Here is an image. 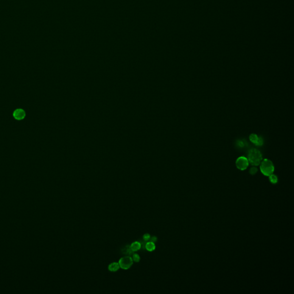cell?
Returning a JSON list of instances; mask_svg holds the SVG:
<instances>
[{
    "label": "cell",
    "instance_id": "cell-1",
    "mask_svg": "<svg viewBox=\"0 0 294 294\" xmlns=\"http://www.w3.org/2000/svg\"><path fill=\"white\" fill-rule=\"evenodd\" d=\"M262 160V155L259 150L253 148L249 151L248 155V160L252 165H259Z\"/></svg>",
    "mask_w": 294,
    "mask_h": 294
},
{
    "label": "cell",
    "instance_id": "cell-2",
    "mask_svg": "<svg viewBox=\"0 0 294 294\" xmlns=\"http://www.w3.org/2000/svg\"><path fill=\"white\" fill-rule=\"evenodd\" d=\"M260 170L261 173L265 175L269 176L274 172V164L268 159H264L260 163Z\"/></svg>",
    "mask_w": 294,
    "mask_h": 294
},
{
    "label": "cell",
    "instance_id": "cell-3",
    "mask_svg": "<svg viewBox=\"0 0 294 294\" xmlns=\"http://www.w3.org/2000/svg\"><path fill=\"white\" fill-rule=\"evenodd\" d=\"M118 264L120 268L124 269H128L132 267L133 264V260L130 256H125L120 259Z\"/></svg>",
    "mask_w": 294,
    "mask_h": 294
},
{
    "label": "cell",
    "instance_id": "cell-4",
    "mask_svg": "<svg viewBox=\"0 0 294 294\" xmlns=\"http://www.w3.org/2000/svg\"><path fill=\"white\" fill-rule=\"evenodd\" d=\"M235 165L236 167L238 169L243 171L247 168V167L249 165V162L248 160V159H246L245 157H238L236 162H235Z\"/></svg>",
    "mask_w": 294,
    "mask_h": 294
},
{
    "label": "cell",
    "instance_id": "cell-5",
    "mask_svg": "<svg viewBox=\"0 0 294 294\" xmlns=\"http://www.w3.org/2000/svg\"><path fill=\"white\" fill-rule=\"evenodd\" d=\"M13 116L15 119H16L17 120H21L25 118V117L26 116V113L23 109H17L14 111Z\"/></svg>",
    "mask_w": 294,
    "mask_h": 294
},
{
    "label": "cell",
    "instance_id": "cell-6",
    "mask_svg": "<svg viewBox=\"0 0 294 294\" xmlns=\"http://www.w3.org/2000/svg\"><path fill=\"white\" fill-rule=\"evenodd\" d=\"M249 140L256 145H262L263 144V140L261 137H258L256 134H251L249 136Z\"/></svg>",
    "mask_w": 294,
    "mask_h": 294
},
{
    "label": "cell",
    "instance_id": "cell-7",
    "mask_svg": "<svg viewBox=\"0 0 294 294\" xmlns=\"http://www.w3.org/2000/svg\"><path fill=\"white\" fill-rule=\"evenodd\" d=\"M120 267L118 263H113L109 265L108 269L111 272H116L120 269Z\"/></svg>",
    "mask_w": 294,
    "mask_h": 294
},
{
    "label": "cell",
    "instance_id": "cell-8",
    "mask_svg": "<svg viewBox=\"0 0 294 294\" xmlns=\"http://www.w3.org/2000/svg\"><path fill=\"white\" fill-rule=\"evenodd\" d=\"M131 249L133 251V252H136L138 251L142 248L141 243L139 241H135L131 244Z\"/></svg>",
    "mask_w": 294,
    "mask_h": 294
},
{
    "label": "cell",
    "instance_id": "cell-9",
    "mask_svg": "<svg viewBox=\"0 0 294 294\" xmlns=\"http://www.w3.org/2000/svg\"><path fill=\"white\" fill-rule=\"evenodd\" d=\"M156 248V246H155V244L152 242H148V243H146V245H145V249H147L148 251H150V252H152L153 251H154Z\"/></svg>",
    "mask_w": 294,
    "mask_h": 294
},
{
    "label": "cell",
    "instance_id": "cell-10",
    "mask_svg": "<svg viewBox=\"0 0 294 294\" xmlns=\"http://www.w3.org/2000/svg\"><path fill=\"white\" fill-rule=\"evenodd\" d=\"M122 254H125L126 255H131L133 254V251L131 249V246L126 245L124 249H122Z\"/></svg>",
    "mask_w": 294,
    "mask_h": 294
},
{
    "label": "cell",
    "instance_id": "cell-11",
    "mask_svg": "<svg viewBox=\"0 0 294 294\" xmlns=\"http://www.w3.org/2000/svg\"><path fill=\"white\" fill-rule=\"evenodd\" d=\"M269 179L270 182L272 183V184H276L278 182L277 176L273 173L269 176Z\"/></svg>",
    "mask_w": 294,
    "mask_h": 294
},
{
    "label": "cell",
    "instance_id": "cell-12",
    "mask_svg": "<svg viewBox=\"0 0 294 294\" xmlns=\"http://www.w3.org/2000/svg\"><path fill=\"white\" fill-rule=\"evenodd\" d=\"M132 259H133V260L134 262L139 263L140 261V256L138 254H133V256H132Z\"/></svg>",
    "mask_w": 294,
    "mask_h": 294
},
{
    "label": "cell",
    "instance_id": "cell-13",
    "mask_svg": "<svg viewBox=\"0 0 294 294\" xmlns=\"http://www.w3.org/2000/svg\"><path fill=\"white\" fill-rule=\"evenodd\" d=\"M142 238H143V240L145 241H150V238H151V235L150 234H144V235L142 236Z\"/></svg>",
    "mask_w": 294,
    "mask_h": 294
},
{
    "label": "cell",
    "instance_id": "cell-14",
    "mask_svg": "<svg viewBox=\"0 0 294 294\" xmlns=\"http://www.w3.org/2000/svg\"><path fill=\"white\" fill-rule=\"evenodd\" d=\"M257 171L258 170L256 167H252L249 170V173L251 175H254L257 173Z\"/></svg>",
    "mask_w": 294,
    "mask_h": 294
},
{
    "label": "cell",
    "instance_id": "cell-15",
    "mask_svg": "<svg viewBox=\"0 0 294 294\" xmlns=\"http://www.w3.org/2000/svg\"><path fill=\"white\" fill-rule=\"evenodd\" d=\"M150 240L151 242H152L153 243H155L157 241V237L156 236H152V237H151V238H150Z\"/></svg>",
    "mask_w": 294,
    "mask_h": 294
}]
</instances>
